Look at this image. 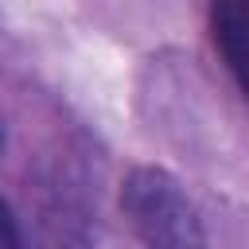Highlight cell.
Listing matches in <instances>:
<instances>
[{"label": "cell", "instance_id": "cell-1", "mask_svg": "<svg viewBox=\"0 0 249 249\" xmlns=\"http://www.w3.org/2000/svg\"><path fill=\"white\" fill-rule=\"evenodd\" d=\"M4 249H93V210L86 175L74 163L39 171L31 202H4Z\"/></svg>", "mask_w": 249, "mask_h": 249}, {"label": "cell", "instance_id": "cell-2", "mask_svg": "<svg viewBox=\"0 0 249 249\" xmlns=\"http://www.w3.org/2000/svg\"><path fill=\"white\" fill-rule=\"evenodd\" d=\"M121 214L144 249H206L202 218L175 175L140 163L121 183Z\"/></svg>", "mask_w": 249, "mask_h": 249}, {"label": "cell", "instance_id": "cell-3", "mask_svg": "<svg viewBox=\"0 0 249 249\" xmlns=\"http://www.w3.org/2000/svg\"><path fill=\"white\" fill-rule=\"evenodd\" d=\"M210 39L249 105V0H210Z\"/></svg>", "mask_w": 249, "mask_h": 249}]
</instances>
